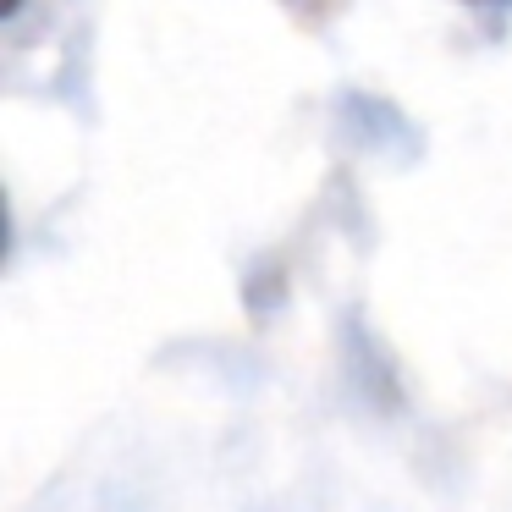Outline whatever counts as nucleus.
<instances>
[{"label":"nucleus","mask_w":512,"mask_h":512,"mask_svg":"<svg viewBox=\"0 0 512 512\" xmlns=\"http://www.w3.org/2000/svg\"><path fill=\"white\" fill-rule=\"evenodd\" d=\"M468 6H485V12H507L512 0H468Z\"/></svg>","instance_id":"f257e3e1"},{"label":"nucleus","mask_w":512,"mask_h":512,"mask_svg":"<svg viewBox=\"0 0 512 512\" xmlns=\"http://www.w3.org/2000/svg\"><path fill=\"white\" fill-rule=\"evenodd\" d=\"M17 12H23V0H6V17H17Z\"/></svg>","instance_id":"f03ea898"}]
</instances>
